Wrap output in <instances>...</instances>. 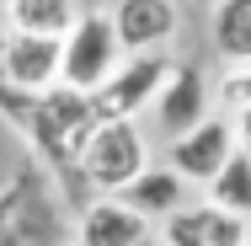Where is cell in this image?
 <instances>
[{"label":"cell","instance_id":"cell-17","mask_svg":"<svg viewBox=\"0 0 251 246\" xmlns=\"http://www.w3.org/2000/svg\"><path fill=\"white\" fill-rule=\"evenodd\" d=\"M230 123H235V139H241V145L251 150V102H246V107H235V112H230Z\"/></svg>","mask_w":251,"mask_h":246},{"label":"cell","instance_id":"cell-4","mask_svg":"<svg viewBox=\"0 0 251 246\" xmlns=\"http://www.w3.org/2000/svg\"><path fill=\"white\" fill-rule=\"evenodd\" d=\"M166 75H171V54H166V49L123 54L118 70L97 86V107L107 112V118H139V112H150V107H155Z\"/></svg>","mask_w":251,"mask_h":246},{"label":"cell","instance_id":"cell-11","mask_svg":"<svg viewBox=\"0 0 251 246\" xmlns=\"http://www.w3.org/2000/svg\"><path fill=\"white\" fill-rule=\"evenodd\" d=\"M75 236L59 225V209H53L49 188H43V177L32 182V198L22 203V214L0 230V246H70Z\"/></svg>","mask_w":251,"mask_h":246},{"label":"cell","instance_id":"cell-6","mask_svg":"<svg viewBox=\"0 0 251 246\" xmlns=\"http://www.w3.org/2000/svg\"><path fill=\"white\" fill-rule=\"evenodd\" d=\"M208 107H214V86H208V75H203L198 64H187V59H171V75H166V86H160V97H155V107H150L160 139L171 145L176 134L198 129L203 118H208Z\"/></svg>","mask_w":251,"mask_h":246},{"label":"cell","instance_id":"cell-5","mask_svg":"<svg viewBox=\"0 0 251 246\" xmlns=\"http://www.w3.org/2000/svg\"><path fill=\"white\" fill-rule=\"evenodd\" d=\"M0 75L22 91H49L64 81V38L53 32H22L5 27L0 38Z\"/></svg>","mask_w":251,"mask_h":246},{"label":"cell","instance_id":"cell-12","mask_svg":"<svg viewBox=\"0 0 251 246\" xmlns=\"http://www.w3.org/2000/svg\"><path fill=\"white\" fill-rule=\"evenodd\" d=\"M187 188H193V182H187V177H182V171L166 161V166H145V171H139V177L123 188V198H128L139 214H150L155 225H160L166 214L187 209Z\"/></svg>","mask_w":251,"mask_h":246},{"label":"cell","instance_id":"cell-2","mask_svg":"<svg viewBox=\"0 0 251 246\" xmlns=\"http://www.w3.org/2000/svg\"><path fill=\"white\" fill-rule=\"evenodd\" d=\"M145 166H150V145L139 134V118H107V112L97 118V129L86 134L80 161H75L80 182L97 188V193H123Z\"/></svg>","mask_w":251,"mask_h":246},{"label":"cell","instance_id":"cell-13","mask_svg":"<svg viewBox=\"0 0 251 246\" xmlns=\"http://www.w3.org/2000/svg\"><path fill=\"white\" fill-rule=\"evenodd\" d=\"M208 38H214V54L225 64H246L251 59V0H214Z\"/></svg>","mask_w":251,"mask_h":246},{"label":"cell","instance_id":"cell-9","mask_svg":"<svg viewBox=\"0 0 251 246\" xmlns=\"http://www.w3.org/2000/svg\"><path fill=\"white\" fill-rule=\"evenodd\" d=\"M150 230H155V219L139 214L123 193H97L80 209V225H75V236L86 246H145Z\"/></svg>","mask_w":251,"mask_h":246},{"label":"cell","instance_id":"cell-10","mask_svg":"<svg viewBox=\"0 0 251 246\" xmlns=\"http://www.w3.org/2000/svg\"><path fill=\"white\" fill-rule=\"evenodd\" d=\"M107 11H112V27H118V38H123L128 54L166 49V43L176 38V27H182L176 0H118V5H107Z\"/></svg>","mask_w":251,"mask_h":246},{"label":"cell","instance_id":"cell-8","mask_svg":"<svg viewBox=\"0 0 251 246\" xmlns=\"http://www.w3.org/2000/svg\"><path fill=\"white\" fill-rule=\"evenodd\" d=\"M235 145H241V139H235V123L208 112L198 129H187V134L171 139V155H166V161H171L187 182H203V188H208V182L219 177V166L235 155Z\"/></svg>","mask_w":251,"mask_h":246},{"label":"cell","instance_id":"cell-3","mask_svg":"<svg viewBox=\"0 0 251 246\" xmlns=\"http://www.w3.org/2000/svg\"><path fill=\"white\" fill-rule=\"evenodd\" d=\"M123 38L112 27V11H80L64 32V86H80V91H97L101 81L118 70L123 59Z\"/></svg>","mask_w":251,"mask_h":246},{"label":"cell","instance_id":"cell-7","mask_svg":"<svg viewBox=\"0 0 251 246\" xmlns=\"http://www.w3.org/2000/svg\"><path fill=\"white\" fill-rule=\"evenodd\" d=\"M160 241L166 246H251V219L203 198V203H187V209L160 219Z\"/></svg>","mask_w":251,"mask_h":246},{"label":"cell","instance_id":"cell-18","mask_svg":"<svg viewBox=\"0 0 251 246\" xmlns=\"http://www.w3.org/2000/svg\"><path fill=\"white\" fill-rule=\"evenodd\" d=\"M70 246H86V241H80V236H75V241H70Z\"/></svg>","mask_w":251,"mask_h":246},{"label":"cell","instance_id":"cell-1","mask_svg":"<svg viewBox=\"0 0 251 246\" xmlns=\"http://www.w3.org/2000/svg\"><path fill=\"white\" fill-rule=\"evenodd\" d=\"M0 118L32 145V155L59 171V177H80L75 161H80V145L86 134L97 129L101 107L97 91H80V86H49V91H22L0 75Z\"/></svg>","mask_w":251,"mask_h":246},{"label":"cell","instance_id":"cell-16","mask_svg":"<svg viewBox=\"0 0 251 246\" xmlns=\"http://www.w3.org/2000/svg\"><path fill=\"white\" fill-rule=\"evenodd\" d=\"M214 102L230 107V112L251 102V59H246V64H225V75L214 81Z\"/></svg>","mask_w":251,"mask_h":246},{"label":"cell","instance_id":"cell-15","mask_svg":"<svg viewBox=\"0 0 251 246\" xmlns=\"http://www.w3.org/2000/svg\"><path fill=\"white\" fill-rule=\"evenodd\" d=\"M208 198L251 219V150H246V145H235V155L219 166V177L208 182Z\"/></svg>","mask_w":251,"mask_h":246},{"label":"cell","instance_id":"cell-14","mask_svg":"<svg viewBox=\"0 0 251 246\" xmlns=\"http://www.w3.org/2000/svg\"><path fill=\"white\" fill-rule=\"evenodd\" d=\"M75 16H80V0H5V27H22V32L64 38Z\"/></svg>","mask_w":251,"mask_h":246}]
</instances>
